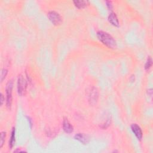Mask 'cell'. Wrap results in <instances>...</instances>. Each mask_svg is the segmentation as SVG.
<instances>
[{"mask_svg": "<svg viewBox=\"0 0 153 153\" xmlns=\"http://www.w3.org/2000/svg\"><path fill=\"white\" fill-rule=\"evenodd\" d=\"M97 37L99 40L109 49H115L117 48V43L115 40L108 33L99 31L97 32Z\"/></svg>", "mask_w": 153, "mask_h": 153, "instance_id": "cell-1", "label": "cell"}, {"mask_svg": "<svg viewBox=\"0 0 153 153\" xmlns=\"http://www.w3.org/2000/svg\"><path fill=\"white\" fill-rule=\"evenodd\" d=\"M13 88V82L12 80H9L6 87V107L9 110L11 109L13 97H12V90Z\"/></svg>", "mask_w": 153, "mask_h": 153, "instance_id": "cell-2", "label": "cell"}, {"mask_svg": "<svg viewBox=\"0 0 153 153\" xmlns=\"http://www.w3.org/2000/svg\"><path fill=\"white\" fill-rule=\"evenodd\" d=\"M18 94L22 96L25 95L27 88V82L22 75H19L18 79Z\"/></svg>", "mask_w": 153, "mask_h": 153, "instance_id": "cell-3", "label": "cell"}, {"mask_svg": "<svg viewBox=\"0 0 153 153\" xmlns=\"http://www.w3.org/2000/svg\"><path fill=\"white\" fill-rule=\"evenodd\" d=\"M99 98V92L96 88L92 87L88 92V101L90 105H95L96 104Z\"/></svg>", "mask_w": 153, "mask_h": 153, "instance_id": "cell-4", "label": "cell"}, {"mask_svg": "<svg viewBox=\"0 0 153 153\" xmlns=\"http://www.w3.org/2000/svg\"><path fill=\"white\" fill-rule=\"evenodd\" d=\"M47 18L55 26L60 25L62 22V19L60 15L56 12L50 11L47 13Z\"/></svg>", "mask_w": 153, "mask_h": 153, "instance_id": "cell-5", "label": "cell"}, {"mask_svg": "<svg viewBox=\"0 0 153 153\" xmlns=\"http://www.w3.org/2000/svg\"><path fill=\"white\" fill-rule=\"evenodd\" d=\"M131 129L134 135H135V136L137 138V139L140 140L142 139L143 136V133L141 128L137 124H132L131 125Z\"/></svg>", "mask_w": 153, "mask_h": 153, "instance_id": "cell-6", "label": "cell"}, {"mask_svg": "<svg viewBox=\"0 0 153 153\" xmlns=\"http://www.w3.org/2000/svg\"><path fill=\"white\" fill-rule=\"evenodd\" d=\"M62 126H63V129L65 133L70 134L73 132L74 131L73 126L71 124V123L69 122V121L67 118L66 117L64 118L63 120Z\"/></svg>", "mask_w": 153, "mask_h": 153, "instance_id": "cell-7", "label": "cell"}, {"mask_svg": "<svg viewBox=\"0 0 153 153\" xmlns=\"http://www.w3.org/2000/svg\"><path fill=\"white\" fill-rule=\"evenodd\" d=\"M74 139L85 145L88 144L89 142V138L88 135H85V133H79L77 134H76L74 136Z\"/></svg>", "mask_w": 153, "mask_h": 153, "instance_id": "cell-8", "label": "cell"}, {"mask_svg": "<svg viewBox=\"0 0 153 153\" xmlns=\"http://www.w3.org/2000/svg\"><path fill=\"white\" fill-rule=\"evenodd\" d=\"M108 21L109 22L113 25L115 27H119L120 26V24H119V21L118 19V18L116 15V14L114 12H111L110 15L108 16Z\"/></svg>", "mask_w": 153, "mask_h": 153, "instance_id": "cell-9", "label": "cell"}, {"mask_svg": "<svg viewBox=\"0 0 153 153\" xmlns=\"http://www.w3.org/2000/svg\"><path fill=\"white\" fill-rule=\"evenodd\" d=\"M73 3L75 6L79 9H84L89 4V1H74Z\"/></svg>", "mask_w": 153, "mask_h": 153, "instance_id": "cell-10", "label": "cell"}, {"mask_svg": "<svg viewBox=\"0 0 153 153\" xmlns=\"http://www.w3.org/2000/svg\"><path fill=\"white\" fill-rule=\"evenodd\" d=\"M15 143V128L13 127L11 133V136L9 140V148L10 149H12Z\"/></svg>", "mask_w": 153, "mask_h": 153, "instance_id": "cell-11", "label": "cell"}, {"mask_svg": "<svg viewBox=\"0 0 153 153\" xmlns=\"http://www.w3.org/2000/svg\"><path fill=\"white\" fill-rule=\"evenodd\" d=\"M6 132H1V139H0V148H2L6 140Z\"/></svg>", "mask_w": 153, "mask_h": 153, "instance_id": "cell-12", "label": "cell"}, {"mask_svg": "<svg viewBox=\"0 0 153 153\" xmlns=\"http://www.w3.org/2000/svg\"><path fill=\"white\" fill-rule=\"evenodd\" d=\"M152 58L149 56L148 57L147 60H146V62L145 63V69L146 71H148L152 66Z\"/></svg>", "mask_w": 153, "mask_h": 153, "instance_id": "cell-13", "label": "cell"}, {"mask_svg": "<svg viewBox=\"0 0 153 153\" xmlns=\"http://www.w3.org/2000/svg\"><path fill=\"white\" fill-rule=\"evenodd\" d=\"M7 73H8V71L7 69H5V68H3L1 71V82L2 83L4 80L6 79V76L7 75Z\"/></svg>", "mask_w": 153, "mask_h": 153, "instance_id": "cell-14", "label": "cell"}, {"mask_svg": "<svg viewBox=\"0 0 153 153\" xmlns=\"http://www.w3.org/2000/svg\"><path fill=\"white\" fill-rule=\"evenodd\" d=\"M106 4H107V6L108 9H109V10L112 11L113 9V5L112 4V2L110 1H106Z\"/></svg>", "mask_w": 153, "mask_h": 153, "instance_id": "cell-15", "label": "cell"}, {"mask_svg": "<svg viewBox=\"0 0 153 153\" xmlns=\"http://www.w3.org/2000/svg\"><path fill=\"white\" fill-rule=\"evenodd\" d=\"M26 118H27V119H28V121H29V125H30V127H31V128H32V119L29 117H26Z\"/></svg>", "mask_w": 153, "mask_h": 153, "instance_id": "cell-16", "label": "cell"}, {"mask_svg": "<svg viewBox=\"0 0 153 153\" xmlns=\"http://www.w3.org/2000/svg\"><path fill=\"white\" fill-rule=\"evenodd\" d=\"M4 102V98L3 93H1V106H2Z\"/></svg>", "mask_w": 153, "mask_h": 153, "instance_id": "cell-17", "label": "cell"}, {"mask_svg": "<svg viewBox=\"0 0 153 153\" xmlns=\"http://www.w3.org/2000/svg\"><path fill=\"white\" fill-rule=\"evenodd\" d=\"M14 152H26L25 150H22V149H17L16 150L14 151Z\"/></svg>", "mask_w": 153, "mask_h": 153, "instance_id": "cell-18", "label": "cell"}]
</instances>
